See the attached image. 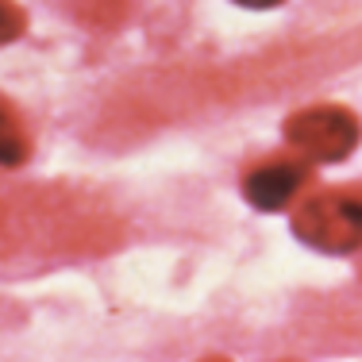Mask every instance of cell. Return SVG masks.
<instances>
[{"label": "cell", "mask_w": 362, "mask_h": 362, "mask_svg": "<svg viewBox=\"0 0 362 362\" xmlns=\"http://www.w3.org/2000/svg\"><path fill=\"white\" fill-rule=\"evenodd\" d=\"M20 35H23V8L12 4V0H4V42H12Z\"/></svg>", "instance_id": "obj_6"}, {"label": "cell", "mask_w": 362, "mask_h": 362, "mask_svg": "<svg viewBox=\"0 0 362 362\" xmlns=\"http://www.w3.org/2000/svg\"><path fill=\"white\" fill-rule=\"evenodd\" d=\"M286 139L313 162H343L362 139V124L351 108L313 105L286 119Z\"/></svg>", "instance_id": "obj_2"}, {"label": "cell", "mask_w": 362, "mask_h": 362, "mask_svg": "<svg viewBox=\"0 0 362 362\" xmlns=\"http://www.w3.org/2000/svg\"><path fill=\"white\" fill-rule=\"evenodd\" d=\"M235 4H243V8H258V12H262V8H278L281 0H235Z\"/></svg>", "instance_id": "obj_7"}, {"label": "cell", "mask_w": 362, "mask_h": 362, "mask_svg": "<svg viewBox=\"0 0 362 362\" xmlns=\"http://www.w3.org/2000/svg\"><path fill=\"white\" fill-rule=\"evenodd\" d=\"M308 177V166L300 158H286V154H270V158L255 162L243 174V197L258 212H281L293 197L300 193Z\"/></svg>", "instance_id": "obj_3"}, {"label": "cell", "mask_w": 362, "mask_h": 362, "mask_svg": "<svg viewBox=\"0 0 362 362\" xmlns=\"http://www.w3.org/2000/svg\"><path fill=\"white\" fill-rule=\"evenodd\" d=\"M293 231L324 255H351L362 247V189H316L297 204Z\"/></svg>", "instance_id": "obj_1"}, {"label": "cell", "mask_w": 362, "mask_h": 362, "mask_svg": "<svg viewBox=\"0 0 362 362\" xmlns=\"http://www.w3.org/2000/svg\"><path fill=\"white\" fill-rule=\"evenodd\" d=\"M4 166L12 170V166H20L23 158H28V151H31V143H28V132H23V124H20V112L12 108V100H4Z\"/></svg>", "instance_id": "obj_5"}, {"label": "cell", "mask_w": 362, "mask_h": 362, "mask_svg": "<svg viewBox=\"0 0 362 362\" xmlns=\"http://www.w3.org/2000/svg\"><path fill=\"white\" fill-rule=\"evenodd\" d=\"M74 8L93 28H119L132 16V0H74Z\"/></svg>", "instance_id": "obj_4"}]
</instances>
